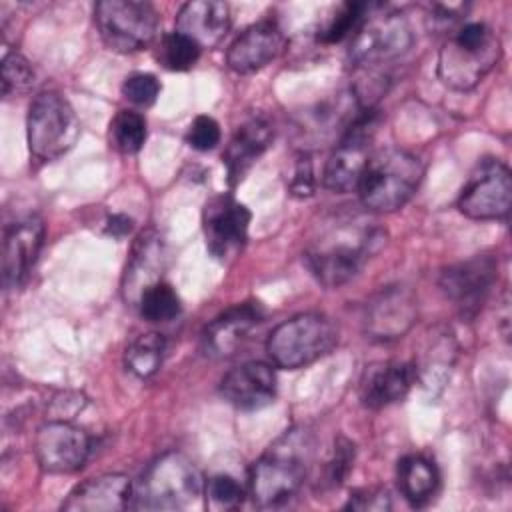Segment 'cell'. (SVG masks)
Wrapping results in <instances>:
<instances>
[{
  "mask_svg": "<svg viewBox=\"0 0 512 512\" xmlns=\"http://www.w3.org/2000/svg\"><path fill=\"white\" fill-rule=\"evenodd\" d=\"M312 458V436L304 428L286 430L250 470V496L260 508L288 502L304 484Z\"/></svg>",
  "mask_w": 512,
  "mask_h": 512,
  "instance_id": "1",
  "label": "cell"
},
{
  "mask_svg": "<svg viewBox=\"0 0 512 512\" xmlns=\"http://www.w3.org/2000/svg\"><path fill=\"white\" fill-rule=\"evenodd\" d=\"M384 242L380 228L366 220H344L328 228L306 252L310 272L328 288L352 280L372 252Z\"/></svg>",
  "mask_w": 512,
  "mask_h": 512,
  "instance_id": "2",
  "label": "cell"
},
{
  "mask_svg": "<svg viewBox=\"0 0 512 512\" xmlns=\"http://www.w3.org/2000/svg\"><path fill=\"white\" fill-rule=\"evenodd\" d=\"M500 38L482 22L464 24L440 48L438 78L452 90H470L498 64Z\"/></svg>",
  "mask_w": 512,
  "mask_h": 512,
  "instance_id": "3",
  "label": "cell"
},
{
  "mask_svg": "<svg viewBox=\"0 0 512 512\" xmlns=\"http://www.w3.org/2000/svg\"><path fill=\"white\" fill-rule=\"evenodd\" d=\"M422 176L420 158L400 148H388L370 156L356 190L368 210L394 212L412 198Z\"/></svg>",
  "mask_w": 512,
  "mask_h": 512,
  "instance_id": "4",
  "label": "cell"
},
{
  "mask_svg": "<svg viewBox=\"0 0 512 512\" xmlns=\"http://www.w3.org/2000/svg\"><path fill=\"white\" fill-rule=\"evenodd\" d=\"M204 492L196 464L178 452L154 460L134 490V506L144 510L190 508Z\"/></svg>",
  "mask_w": 512,
  "mask_h": 512,
  "instance_id": "5",
  "label": "cell"
},
{
  "mask_svg": "<svg viewBox=\"0 0 512 512\" xmlns=\"http://www.w3.org/2000/svg\"><path fill=\"white\" fill-rule=\"evenodd\" d=\"M338 344V326L318 312L292 316L278 324L266 344L272 362L280 368L296 370L316 362Z\"/></svg>",
  "mask_w": 512,
  "mask_h": 512,
  "instance_id": "6",
  "label": "cell"
},
{
  "mask_svg": "<svg viewBox=\"0 0 512 512\" xmlns=\"http://www.w3.org/2000/svg\"><path fill=\"white\" fill-rule=\"evenodd\" d=\"M28 146L40 160L66 154L80 136V122L70 102L58 92H40L28 110Z\"/></svg>",
  "mask_w": 512,
  "mask_h": 512,
  "instance_id": "7",
  "label": "cell"
},
{
  "mask_svg": "<svg viewBox=\"0 0 512 512\" xmlns=\"http://www.w3.org/2000/svg\"><path fill=\"white\" fill-rule=\"evenodd\" d=\"M94 20L104 44L116 52H138L158 34V12L148 2L104 0L94 8Z\"/></svg>",
  "mask_w": 512,
  "mask_h": 512,
  "instance_id": "8",
  "label": "cell"
},
{
  "mask_svg": "<svg viewBox=\"0 0 512 512\" xmlns=\"http://www.w3.org/2000/svg\"><path fill=\"white\" fill-rule=\"evenodd\" d=\"M376 130V112L372 108L360 110L342 140L330 154L324 168V186L332 192H350L358 188L364 168L370 160V144Z\"/></svg>",
  "mask_w": 512,
  "mask_h": 512,
  "instance_id": "9",
  "label": "cell"
},
{
  "mask_svg": "<svg viewBox=\"0 0 512 512\" xmlns=\"http://www.w3.org/2000/svg\"><path fill=\"white\" fill-rule=\"evenodd\" d=\"M512 206V176L498 158H484L468 176L458 208L474 220H496L510 212Z\"/></svg>",
  "mask_w": 512,
  "mask_h": 512,
  "instance_id": "10",
  "label": "cell"
},
{
  "mask_svg": "<svg viewBox=\"0 0 512 512\" xmlns=\"http://www.w3.org/2000/svg\"><path fill=\"white\" fill-rule=\"evenodd\" d=\"M412 28L398 12L366 16L350 42V60L358 66H374L402 56L412 46Z\"/></svg>",
  "mask_w": 512,
  "mask_h": 512,
  "instance_id": "11",
  "label": "cell"
},
{
  "mask_svg": "<svg viewBox=\"0 0 512 512\" xmlns=\"http://www.w3.org/2000/svg\"><path fill=\"white\" fill-rule=\"evenodd\" d=\"M34 454L42 470L70 474L84 466L90 454V438L80 426L68 420H50L36 432Z\"/></svg>",
  "mask_w": 512,
  "mask_h": 512,
  "instance_id": "12",
  "label": "cell"
},
{
  "mask_svg": "<svg viewBox=\"0 0 512 512\" xmlns=\"http://www.w3.org/2000/svg\"><path fill=\"white\" fill-rule=\"evenodd\" d=\"M250 218V210L230 194L210 198L202 212V226L210 254L222 260L234 256L248 238Z\"/></svg>",
  "mask_w": 512,
  "mask_h": 512,
  "instance_id": "13",
  "label": "cell"
},
{
  "mask_svg": "<svg viewBox=\"0 0 512 512\" xmlns=\"http://www.w3.org/2000/svg\"><path fill=\"white\" fill-rule=\"evenodd\" d=\"M498 276V264L492 256H472L448 266L440 276L444 294L458 306L462 316L478 312Z\"/></svg>",
  "mask_w": 512,
  "mask_h": 512,
  "instance_id": "14",
  "label": "cell"
},
{
  "mask_svg": "<svg viewBox=\"0 0 512 512\" xmlns=\"http://www.w3.org/2000/svg\"><path fill=\"white\" fill-rule=\"evenodd\" d=\"M44 242V224L38 216H26L10 224L2 244V282L6 290L26 284Z\"/></svg>",
  "mask_w": 512,
  "mask_h": 512,
  "instance_id": "15",
  "label": "cell"
},
{
  "mask_svg": "<svg viewBox=\"0 0 512 512\" xmlns=\"http://www.w3.org/2000/svg\"><path fill=\"white\" fill-rule=\"evenodd\" d=\"M416 320V300L410 290L390 286L378 292L366 306L364 326L370 338L394 340L410 330Z\"/></svg>",
  "mask_w": 512,
  "mask_h": 512,
  "instance_id": "16",
  "label": "cell"
},
{
  "mask_svg": "<svg viewBox=\"0 0 512 512\" xmlns=\"http://www.w3.org/2000/svg\"><path fill=\"white\" fill-rule=\"evenodd\" d=\"M284 44L286 38L280 26L272 20H262L236 36V40L228 46L226 62L234 72H256L276 60L282 54Z\"/></svg>",
  "mask_w": 512,
  "mask_h": 512,
  "instance_id": "17",
  "label": "cell"
},
{
  "mask_svg": "<svg viewBox=\"0 0 512 512\" xmlns=\"http://www.w3.org/2000/svg\"><path fill=\"white\" fill-rule=\"evenodd\" d=\"M220 392L240 410L264 408L276 396L274 368L264 362H246L222 378Z\"/></svg>",
  "mask_w": 512,
  "mask_h": 512,
  "instance_id": "18",
  "label": "cell"
},
{
  "mask_svg": "<svg viewBox=\"0 0 512 512\" xmlns=\"http://www.w3.org/2000/svg\"><path fill=\"white\" fill-rule=\"evenodd\" d=\"M134 500L132 482L122 474H102L78 484L62 504L68 512H118Z\"/></svg>",
  "mask_w": 512,
  "mask_h": 512,
  "instance_id": "19",
  "label": "cell"
},
{
  "mask_svg": "<svg viewBox=\"0 0 512 512\" xmlns=\"http://www.w3.org/2000/svg\"><path fill=\"white\" fill-rule=\"evenodd\" d=\"M416 382L414 364L386 360L370 364L360 380V400L366 408H384L402 400Z\"/></svg>",
  "mask_w": 512,
  "mask_h": 512,
  "instance_id": "20",
  "label": "cell"
},
{
  "mask_svg": "<svg viewBox=\"0 0 512 512\" xmlns=\"http://www.w3.org/2000/svg\"><path fill=\"white\" fill-rule=\"evenodd\" d=\"M260 308L254 302H244L216 316L202 334L204 354L210 358H226L236 352L246 334L260 322Z\"/></svg>",
  "mask_w": 512,
  "mask_h": 512,
  "instance_id": "21",
  "label": "cell"
},
{
  "mask_svg": "<svg viewBox=\"0 0 512 512\" xmlns=\"http://www.w3.org/2000/svg\"><path fill=\"white\" fill-rule=\"evenodd\" d=\"M230 8L226 2L194 0L186 2L176 16V32L190 38L200 48L216 46L230 30Z\"/></svg>",
  "mask_w": 512,
  "mask_h": 512,
  "instance_id": "22",
  "label": "cell"
},
{
  "mask_svg": "<svg viewBox=\"0 0 512 512\" xmlns=\"http://www.w3.org/2000/svg\"><path fill=\"white\" fill-rule=\"evenodd\" d=\"M164 270V244L154 230L142 232L134 246L132 256L128 258L122 292L126 302L138 304V298L146 288L160 282Z\"/></svg>",
  "mask_w": 512,
  "mask_h": 512,
  "instance_id": "23",
  "label": "cell"
},
{
  "mask_svg": "<svg viewBox=\"0 0 512 512\" xmlns=\"http://www.w3.org/2000/svg\"><path fill=\"white\" fill-rule=\"evenodd\" d=\"M272 136H274V130L270 122L264 118H252L234 132V136L230 138L224 150V164H226V174L230 184H236L242 180V176L250 170V166L270 146Z\"/></svg>",
  "mask_w": 512,
  "mask_h": 512,
  "instance_id": "24",
  "label": "cell"
},
{
  "mask_svg": "<svg viewBox=\"0 0 512 512\" xmlns=\"http://www.w3.org/2000/svg\"><path fill=\"white\" fill-rule=\"evenodd\" d=\"M438 482V470L428 458L410 454L398 462V488L412 506L430 502L438 490Z\"/></svg>",
  "mask_w": 512,
  "mask_h": 512,
  "instance_id": "25",
  "label": "cell"
},
{
  "mask_svg": "<svg viewBox=\"0 0 512 512\" xmlns=\"http://www.w3.org/2000/svg\"><path fill=\"white\" fill-rule=\"evenodd\" d=\"M164 350H166V342L162 334H156V332L140 334L126 348V354H124L126 368L138 378H150L162 366Z\"/></svg>",
  "mask_w": 512,
  "mask_h": 512,
  "instance_id": "26",
  "label": "cell"
},
{
  "mask_svg": "<svg viewBox=\"0 0 512 512\" xmlns=\"http://www.w3.org/2000/svg\"><path fill=\"white\" fill-rule=\"evenodd\" d=\"M140 316L148 322H168L180 314V298L176 290L166 282H156L138 298Z\"/></svg>",
  "mask_w": 512,
  "mask_h": 512,
  "instance_id": "27",
  "label": "cell"
},
{
  "mask_svg": "<svg viewBox=\"0 0 512 512\" xmlns=\"http://www.w3.org/2000/svg\"><path fill=\"white\" fill-rule=\"evenodd\" d=\"M200 50L202 48L198 44H194L190 38H186L184 34L170 32L160 38L156 56L164 68L174 70V72H184V70H190L198 62Z\"/></svg>",
  "mask_w": 512,
  "mask_h": 512,
  "instance_id": "28",
  "label": "cell"
},
{
  "mask_svg": "<svg viewBox=\"0 0 512 512\" xmlns=\"http://www.w3.org/2000/svg\"><path fill=\"white\" fill-rule=\"evenodd\" d=\"M112 140L124 154H134L146 140V120L134 110H120L110 124Z\"/></svg>",
  "mask_w": 512,
  "mask_h": 512,
  "instance_id": "29",
  "label": "cell"
},
{
  "mask_svg": "<svg viewBox=\"0 0 512 512\" xmlns=\"http://www.w3.org/2000/svg\"><path fill=\"white\" fill-rule=\"evenodd\" d=\"M368 10V4L364 2H344L336 12L334 16L330 18V22L324 26V30L320 32V40L322 42H340L342 38H346L348 34L356 32L358 26L362 24V20L366 18Z\"/></svg>",
  "mask_w": 512,
  "mask_h": 512,
  "instance_id": "30",
  "label": "cell"
},
{
  "mask_svg": "<svg viewBox=\"0 0 512 512\" xmlns=\"http://www.w3.org/2000/svg\"><path fill=\"white\" fill-rule=\"evenodd\" d=\"M206 506L212 510H234L244 500V490L240 482L230 474H214L204 484Z\"/></svg>",
  "mask_w": 512,
  "mask_h": 512,
  "instance_id": "31",
  "label": "cell"
},
{
  "mask_svg": "<svg viewBox=\"0 0 512 512\" xmlns=\"http://www.w3.org/2000/svg\"><path fill=\"white\" fill-rule=\"evenodd\" d=\"M34 84V70L30 62L18 54L10 52L2 60V94H22Z\"/></svg>",
  "mask_w": 512,
  "mask_h": 512,
  "instance_id": "32",
  "label": "cell"
},
{
  "mask_svg": "<svg viewBox=\"0 0 512 512\" xmlns=\"http://www.w3.org/2000/svg\"><path fill=\"white\" fill-rule=\"evenodd\" d=\"M122 94L138 106H150L160 94V82L156 80L154 74L138 72L124 80Z\"/></svg>",
  "mask_w": 512,
  "mask_h": 512,
  "instance_id": "33",
  "label": "cell"
},
{
  "mask_svg": "<svg viewBox=\"0 0 512 512\" xmlns=\"http://www.w3.org/2000/svg\"><path fill=\"white\" fill-rule=\"evenodd\" d=\"M186 140L196 150H212L220 142V126L210 116H196L188 128Z\"/></svg>",
  "mask_w": 512,
  "mask_h": 512,
  "instance_id": "34",
  "label": "cell"
},
{
  "mask_svg": "<svg viewBox=\"0 0 512 512\" xmlns=\"http://www.w3.org/2000/svg\"><path fill=\"white\" fill-rule=\"evenodd\" d=\"M390 496L386 490H378V488H368V490H358L350 496L346 508L352 510H362V512H382V510H390Z\"/></svg>",
  "mask_w": 512,
  "mask_h": 512,
  "instance_id": "35",
  "label": "cell"
},
{
  "mask_svg": "<svg viewBox=\"0 0 512 512\" xmlns=\"http://www.w3.org/2000/svg\"><path fill=\"white\" fill-rule=\"evenodd\" d=\"M354 460V446L348 440H338L336 448H334V456L330 460L328 466V480L330 484H340L342 478L346 476V472L350 470V464Z\"/></svg>",
  "mask_w": 512,
  "mask_h": 512,
  "instance_id": "36",
  "label": "cell"
},
{
  "mask_svg": "<svg viewBox=\"0 0 512 512\" xmlns=\"http://www.w3.org/2000/svg\"><path fill=\"white\" fill-rule=\"evenodd\" d=\"M290 190L294 196H310L314 192V172L308 156H300L290 182Z\"/></svg>",
  "mask_w": 512,
  "mask_h": 512,
  "instance_id": "37",
  "label": "cell"
},
{
  "mask_svg": "<svg viewBox=\"0 0 512 512\" xmlns=\"http://www.w3.org/2000/svg\"><path fill=\"white\" fill-rule=\"evenodd\" d=\"M132 230V220L122 214H114L106 220V234L114 238H124Z\"/></svg>",
  "mask_w": 512,
  "mask_h": 512,
  "instance_id": "38",
  "label": "cell"
}]
</instances>
